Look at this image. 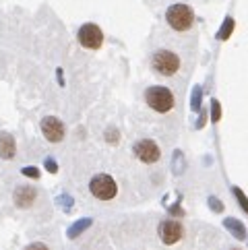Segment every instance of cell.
I'll return each mask as SVG.
<instances>
[{
  "instance_id": "23",
  "label": "cell",
  "mask_w": 248,
  "mask_h": 250,
  "mask_svg": "<svg viewBox=\"0 0 248 250\" xmlns=\"http://www.w3.org/2000/svg\"><path fill=\"white\" fill-rule=\"evenodd\" d=\"M56 73H58V83H60V85H64V77H62V68H58Z\"/></svg>"
},
{
  "instance_id": "15",
  "label": "cell",
  "mask_w": 248,
  "mask_h": 250,
  "mask_svg": "<svg viewBox=\"0 0 248 250\" xmlns=\"http://www.w3.org/2000/svg\"><path fill=\"white\" fill-rule=\"evenodd\" d=\"M232 192H234V196H236V201H238V205L244 209V213L248 215V196L242 192V188H238V186H234L232 188Z\"/></svg>"
},
{
  "instance_id": "17",
  "label": "cell",
  "mask_w": 248,
  "mask_h": 250,
  "mask_svg": "<svg viewBox=\"0 0 248 250\" xmlns=\"http://www.w3.org/2000/svg\"><path fill=\"white\" fill-rule=\"evenodd\" d=\"M105 141H108L110 145H116V143L120 141L118 128H105Z\"/></svg>"
},
{
  "instance_id": "7",
  "label": "cell",
  "mask_w": 248,
  "mask_h": 250,
  "mask_svg": "<svg viewBox=\"0 0 248 250\" xmlns=\"http://www.w3.org/2000/svg\"><path fill=\"white\" fill-rule=\"evenodd\" d=\"M41 133L50 143H60L64 139V124L56 116H46L41 120Z\"/></svg>"
},
{
  "instance_id": "8",
  "label": "cell",
  "mask_w": 248,
  "mask_h": 250,
  "mask_svg": "<svg viewBox=\"0 0 248 250\" xmlns=\"http://www.w3.org/2000/svg\"><path fill=\"white\" fill-rule=\"evenodd\" d=\"M135 155H137V159L143 163H155L159 159V155H162V151H159L155 141L143 139L135 145Z\"/></svg>"
},
{
  "instance_id": "20",
  "label": "cell",
  "mask_w": 248,
  "mask_h": 250,
  "mask_svg": "<svg viewBox=\"0 0 248 250\" xmlns=\"http://www.w3.org/2000/svg\"><path fill=\"white\" fill-rule=\"evenodd\" d=\"M46 170H48V172H52V174H56V172H58L56 161L52 159V157H48V159H46Z\"/></svg>"
},
{
  "instance_id": "12",
  "label": "cell",
  "mask_w": 248,
  "mask_h": 250,
  "mask_svg": "<svg viewBox=\"0 0 248 250\" xmlns=\"http://www.w3.org/2000/svg\"><path fill=\"white\" fill-rule=\"evenodd\" d=\"M91 228V219L89 217H83V219H79L77 223H73V226L68 228V231H66V236L70 238V240H75L77 236H81L85 230H89Z\"/></svg>"
},
{
  "instance_id": "1",
  "label": "cell",
  "mask_w": 248,
  "mask_h": 250,
  "mask_svg": "<svg viewBox=\"0 0 248 250\" xmlns=\"http://www.w3.org/2000/svg\"><path fill=\"white\" fill-rule=\"evenodd\" d=\"M165 21L174 31H188L194 23V11L188 4L176 2L165 11Z\"/></svg>"
},
{
  "instance_id": "6",
  "label": "cell",
  "mask_w": 248,
  "mask_h": 250,
  "mask_svg": "<svg viewBox=\"0 0 248 250\" xmlns=\"http://www.w3.org/2000/svg\"><path fill=\"white\" fill-rule=\"evenodd\" d=\"M157 234H159V238H162L164 244L172 246V244L180 242V240L184 238V226L178 219H164L157 228Z\"/></svg>"
},
{
  "instance_id": "13",
  "label": "cell",
  "mask_w": 248,
  "mask_h": 250,
  "mask_svg": "<svg viewBox=\"0 0 248 250\" xmlns=\"http://www.w3.org/2000/svg\"><path fill=\"white\" fill-rule=\"evenodd\" d=\"M234 27H236V21L232 19V17H226L224 19V23H221V27H219V31H217V39L219 41H226V39H229V36L234 33Z\"/></svg>"
},
{
  "instance_id": "21",
  "label": "cell",
  "mask_w": 248,
  "mask_h": 250,
  "mask_svg": "<svg viewBox=\"0 0 248 250\" xmlns=\"http://www.w3.org/2000/svg\"><path fill=\"white\" fill-rule=\"evenodd\" d=\"M25 250H48V246H46V244H41V242H35V244H29Z\"/></svg>"
},
{
  "instance_id": "5",
  "label": "cell",
  "mask_w": 248,
  "mask_h": 250,
  "mask_svg": "<svg viewBox=\"0 0 248 250\" xmlns=\"http://www.w3.org/2000/svg\"><path fill=\"white\" fill-rule=\"evenodd\" d=\"M77 39L85 50H100L103 44V33L95 23H85L77 33Z\"/></svg>"
},
{
  "instance_id": "22",
  "label": "cell",
  "mask_w": 248,
  "mask_h": 250,
  "mask_svg": "<svg viewBox=\"0 0 248 250\" xmlns=\"http://www.w3.org/2000/svg\"><path fill=\"white\" fill-rule=\"evenodd\" d=\"M205 120H207V114H201L199 122H197V128H203V126H205Z\"/></svg>"
},
{
  "instance_id": "18",
  "label": "cell",
  "mask_w": 248,
  "mask_h": 250,
  "mask_svg": "<svg viewBox=\"0 0 248 250\" xmlns=\"http://www.w3.org/2000/svg\"><path fill=\"white\" fill-rule=\"evenodd\" d=\"M209 207H211V209H213L215 213H221V211H224V203H221L217 196H209Z\"/></svg>"
},
{
  "instance_id": "14",
  "label": "cell",
  "mask_w": 248,
  "mask_h": 250,
  "mask_svg": "<svg viewBox=\"0 0 248 250\" xmlns=\"http://www.w3.org/2000/svg\"><path fill=\"white\" fill-rule=\"evenodd\" d=\"M201 101H203V89L197 85V87L192 89V97H190V108H192V112H201Z\"/></svg>"
},
{
  "instance_id": "11",
  "label": "cell",
  "mask_w": 248,
  "mask_h": 250,
  "mask_svg": "<svg viewBox=\"0 0 248 250\" xmlns=\"http://www.w3.org/2000/svg\"><path fill=\"white\" fill-rule=\"evenodd\" d=\"M224 228H226L236 240H246V238H248V231H246V228H244V223L238 221L236 217H226V219H224Z\"/></svg>"
},
{
  "instance_id": "10",
  "label": "cell",
  "mask_w": 248,
  "mask_h": 250,
  "mask_svg": "<svg viewBox=\"0 0 248 250\" xmlns=\"http://www.w3.org/2000/svg\"><path fill=\"white\" fill-rule=\"evenodd\" d=\"M17 153V143L13 139V135L0 133V157L2 159H13Z\"/></svg>"
},
{
  "instance_id": "2",
  "label": "cell",
  "mask_w": 248,
  "mask_h": 250,
  "mask_svg": "<svg viewBox=\"0 0 248 250\" xmlns=\"http://www.w3.org/2000/svg\"><path fill=\"white\" fill-rule=\"evenodd\" d=\"M145 101L153 112H157V114H167V112L174 108L172 91L167 87H164V85H153V87H149L145 91Z\"/></svg>"
},
{
  "instance_id": "4",
  "label": "cell",
  "mask_w": 248,
  "mask_h": 250,
  "mask_svg": "<svg viewBox=\"0 0 248 250\" xmlns=\"http://www.w3.org/2000/svg\"><path fill=\"white\" fill-rule=\"evenodd\" d=\"M89 191H91V194L95 196V199L110 201V199L116 196L118 186H116V180H114L112 176H108V174H97V176L91 178Z\"/></svg>"
},
{
  "instance_id": "9",
  "label": "cell",
  "mask_w": 248,
  "mask_h": 250,
  "mask_svg": "<svg viewBox=\"0 0 248 250\" xmlns=\"http://www.w3.org/2000/svg\"><path fill=\"white\" fill-rule=\"evenodd\" d=\"M35 196H38V191H35L33 186H19L15 191V203H17V207H21V209H27V207L33 205Z\"/></svg>"
},
{
  "instance_id": "19",
  "label": "cell",
  "mask_w": 248,
  "mask_h": 250,
  "mask_svg": "<svg viewBox=\"0 0 248 250\" xmlns=\"http://www.w3.org/2000/svg\"><path fill=\"white\" fill-rule=\"evenodd\" d=\"M21 174H23V176H27V178H40V170H38V168H33V166H31V168H23V170H21Z\"/></svg>"
},
{
  "instance_id": "3",
  "label": "cell",
  "mask_w": 248,
  "mask_h": 250,
  "mask_svg": "<svg viewBox=\"0 0 248 250\" xmlns=\"http://www.w3.org/2000/svg\"><path fill=\"white\" fill-rule=\"evenodd\" d=\"M151 68L157 75L172 77V75L178 73L180 58H178V54H174V52H170V50H157L151 56Z\"/></svg>"
},
{
  "instance_id": "16",
  "label": "cell",
  "mask_w": 248,
  "mask_h": 250,
  "mask_svg": "<svg viewBox=\"0 0 248 250\" xmlns=\"http://www.w3.org/2000/svg\"><path fill=\"white\" fill-rule=\"evenodd\" d=\"M221 120V103L217 99H211V122H219Z\"/></svg>"
}]
</instances>
